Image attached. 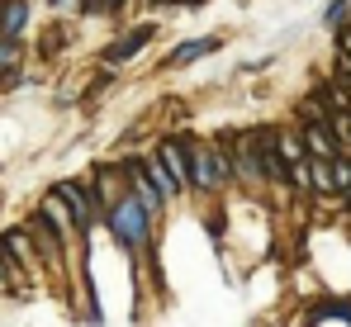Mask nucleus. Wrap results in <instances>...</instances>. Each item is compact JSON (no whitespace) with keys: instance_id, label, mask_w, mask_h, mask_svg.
Returning <instances> with one entry per match:
<instances>
[{"instance_id":"f257e3e1","label":"nucleus","mask_w":351,"mask_h":327,"mask_svg":"<svg viewBox=\"0 0 351 327\" xmlns=\"http://www.w3.org/2000/svg\"><path fill=\"white\" fill-rule=\"evenodd\" d=\"M105 223H110V232H114L119 247H128V252H138L143 242H147V232H152V214L138 204V195H119L105 204Z\"/></svg>"},{"instance_id":"f03ea898","label":"nucleus","mask_w":351,"mask_h":327,"mask_svg":"<svg viewBox=\"0 0 351 327\" xmlns=\"http://www.w3.org/2000/svg\"><path fill=\"white\" fill-rule=\"evenodd\" d=\"M223 180H233V162L223 147H190V190H219Z\"/></svg>"},{"instance_id":"7ed1b4c3","label":"nucleus","mask_w":351,"mask_h":327,"mask_svg":"<svg viewBox=\"0 0 351 327\" xmlns=\"http://www.w3.org/2000/svg\"><path fill=\"white\" fill-rule=\"evenodd\" d=\"M58 195H62V204L71 209V223H76V232H90V228L100 223V204L90 199V190H86V185H76V180H62Z\"/></svg>"},{"instance_id":"20e7f679","label":"nucleus","mask_w":351,"mask_h":327,"mask_svg":"<svg viewBox=\"0 0 351 327\" xmlns=\"http://www.w3.org/2000/svg\"><path fill=\"white\" fill-rule=\"evenodd\" d=\"M304 152L308 157H342V143H337V133H332V123L328 119H304Z\"/></svg>"},{"instance_id":"39448f33","label":"nucleus","mask_w":351,"mask_h":327,"mask_svg":"<svg viewBox=\"0 0 351 327\" xmlns=\"http://www.w3.org/2000/svg\"><path fill=\"white\" fill-rule=\"evenodd\" d=\"M157 157L167 162V171L176 175V185L190 190V143H185V138H167V143L157 147Z\"/></svg>"},{"instance_id":"423d86ee","label":"nucleus","mask_w":351,"mask_h":327,"mask_svg":"<svg viewBox=\"0 0 351 327\" xmlns=\"http://www.w3.org/2000/svg\"><path fill=\"white\" fill-rule=\"evenodd\" d=\"M123 171H128V185H133V195H138V204H143L147 214L157 218V214H162V204H167V199H162V195H157V185L147 180V171H143V162H123Z\"/></svg>"},{"instance_id":"0eeeda50","label":"nucleus","mask_w":351,"mask_h":327,"mask_svg":"<svg viewBox=\"0 0 351 327\" xmlns=\"http://www.w3.org/2000/svg\"><path fill=\"white\" fill-rule=\"evenodd\" d=\"M147 38H152V24H138L133 34H123L119 43H110L105 62H110V66H123V62H128L133 53H143V48H147Z\"/></svg>"},{"instance_id":"6e6552de","label":"nucleus","mask_w":351,"mask_h":327,"mask_svg":"<svg viewBox=\"0 0 351 327\" xmlns=\"http://www.w3.org/2000/svg\"><path fill=\"white\" fill-rule=\"evenodd\" d=\"M29 232H34V242H38V252H43L48 261H62V237H58V228H53L48 218L38 214L34 223H29Z\"/></svg>"},{"instance_id":"1a4fd4ad","label":"nucleus","mask_w":351,"mask_h":327,"mask_svg":"<svg viewBox=\"0 0 351 327\" xmlns=\"http://www.w3.org/2000/svg\"><path fill=\"white\" fill-rule=\"evenodd\" d=\"M143 171H147V180L157 185V195H162V199H176V195H180V185H176V175L167 171V162H162V157H147V162H143Z\"/></svg>"},{"instance_id":"9d476101","label":"nucleus","mask_w":351,"mask_h":327,"mask_svg":"<svg viewBox=\"0 0 351 327\" xmlns=\"http://www.w3.org/2000/svg\"><path fill=\"white\" fill-rule=\"evenodd\" d=\"M219 53V38H190V43H180L171 57H167V66H185V62H199V57Z\"/></svg>"},{"instance_id":"9b49d317","label":"nucleus","mask_w":351,"mask_h":327,"mask_svg":"<svg viewBox=\"0 0 351 327\" xmlns=\"http://www.w3.org/2000/svg\"><path fill=\"white\" fill-rule=\"evenodd\" d=\"M38 214L48 218V223H53L58 232H71V228H76V223H71V209L62 204V195H58V190H53V195H43V204H38Z\"/></svg>"},{"instance_id":"f8f14e48","label":"nucleus","mask_w":351,"mask_h":327,"mask_svg":"<svg viewBox=\"0 0 351 327\" xmlns=\"http://www.w3.org/2000/svg\"><path fill=\"white\" fill-rule=\"evenodd\" d=\"M24 24H29V5H24V0H5V5H0V34L14 38Z\"/></svg>"},{"instance_id":"ddd939ff","label":"nucleus","mask_w":351,"mask_h":327,"mask_svg":"<svg viewBox=\"0 0 351 327\" xmlns=\"http://www.w3.org/2000/svg\"><path fill=\"white\" fill-rule=\"evenodd\" d=\"M271 147H276V157L285 166H294V162H304L308 152H304V138H294V133H276L271 138Z\"/></svg>"},{"instance_id":"4468645a","label":"nucleus","mask_w":351,"mask_h":327,"mask_svg":"<svg viewBox=\"0 0 351 327\" xmlns=\"http://www.w3.org/2000/svg\"><path fill=\"white\" fill-rule=\"evenodd\" d=\"M328 123H332L337 143H342V147L351 152V105H347V109H332V114H328Z\"/></svg>"},{"instance_id":"2eb2a0df","label":"nucleus","mask_w":351,"mask_h":327,"mask_svg":"<svg viewBox=\"0 0 351 327\" xmlns=\"http://www.w3.org/2000/svg\"><path fill=\"white\" fill-rule=\"evenodd\" d=\"M347 19H351V0H332V5L323 10V24H328V29H337V24H347Z\"/></svg>"},{"instance_id":"dca6fc26","label":"nucleus","mask_w":351,"mask_h":327,"mask_svg":"<svg viewBox=\"0 0 351 327\" xmlns=\"http://www.w3.org/2000/svg\"><path fill=\"white\" fill-rule=\"evenodd\" d=\"M337 48H342V57L351 62V29H337Z\"/></svg>"},{"instance_id":"f3484780","label":"nucleus","mask_w":351,"mask_h":327,"mask_svg":"<svg viewBox=\"0 0 351 327\" xmlns=\"http://www.w3.org/2000/svg\"><path fill=\"white\" fill-rule=\"evenodd\" d=\"M5 289H10V261L0 256V294H5Z\"/></svg>"},{"instance_id":"a211bd4d","label":"nucleus","mask_w":351,"mask_h":327,"mask_svg":"<svg viewBox=\"0 0 351 327\" xmlns=\"http://www.w3.org/2000/svg\"><path fill=\"white\" fill-rule=\"evenodd\" d=\"M62 10H90V0H62Z\"/></svg>"},{"instance_id":"6ab92c4d","label":"nucleus","mask_w":351,"mask_h":327,"mask_svg":"<svg viewBox=\"0 0 351 327\" xmlns=\"http://www.w3.org/2000/svg\"><path fill=\"white\" fill-rule=\"evenodd\" d=\"M176 5H199V0H176Z\"/></svg>"},{"instance_id":"aec40b11","label":"nucleus","mask_w":351,"mask_h":327,"mask_svg":"<svg viewBox=\"0 0 351 327\" xmlns=\"http://www.w3.org/2000/svg\"><path fill=\"white\" fill-rule=\"evenodd\" d=\"M114 5H119V0H114Z\"/></svg>"}]
</instances>
